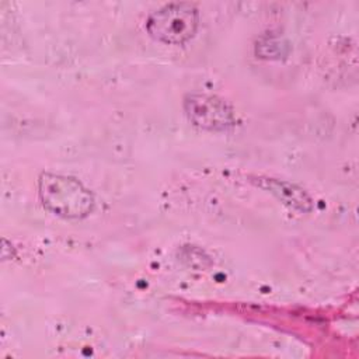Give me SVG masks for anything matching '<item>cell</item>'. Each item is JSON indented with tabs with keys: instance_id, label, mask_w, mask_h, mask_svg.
<instances>
[{
	"instance_id": "obj_1",
	"label": "cell",
	"mask_w": 359,
	"mask_h": 359,
	"mask_svg": "<svg viewBox=\"0 0 359 359\" xmlns=\"http://www.w3.org/2000/svg\"><path fill=\"white\" fill-rule=\"evenodd\" d=\"M38 192L42 205L63 219H81L94 209L93 194L73 177L43 172L39 177Z\"/></svg>"
},
{
	"instance_id": "obj_2",
	"label": "cell",
	"mask_w": 359,
	"mask_h": 359,
	"mask_svg": "<svg viewBox=\"0 0 359 359\" xmlns=\"http://www.w3.org/2000/svg\"><path fill=\"white\" fill-rule=\"evenodd\" d=\"M198 21V10L194 4L170 3L149 15L146 29L158 42L181 45L195 35Z\"/></svg>"
},
{
	"instance_id": "obj_3",
	"label": "cell",
	"mask_w": 359,
	"mask_h": 359,
	"mask_svg": "<svg viewBox=\"0 0 359 359\" xmlns=\"http://www.w3.org/2000/svg\"><path fill=\"white\" fill-rule=\"evenodd\" d=\"M188 119L206 130H226L234 125V114L230 105L219 97L191 94L184 102Z\"/></svg>"
}]
</instances>
